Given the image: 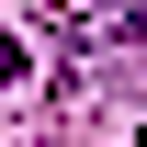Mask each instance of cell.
<instances>
[{
	"label": "cell",
	"mask_w": 147,
	"mask_h": 147,
	"mask_svg": "<svg viewBox=\"0 0 147 147\" xmlns=\"http://www.w3.org/2000/svg\"><path fill=\"white\" fill-rule=\"evenodd\" d=\"M23 68H34V57H23V34H0V91H23Z\"/></svg>",
	"instance_id": "1"
},
{
	"label": "cell",
	"mask_w": 147,
	"mask_h": 147,
	"mask_svg": "<svg viewBox=\"0 0 147 147\" xmlns=\"http://www.w3.org/2000/svg\"><path fill=\"white\" fill-rule=\"evenodd\" d=\"M113 34H147V0H125V11H113Z\"/></svg>",
	"instance_id": "2"
}]
</instances>
